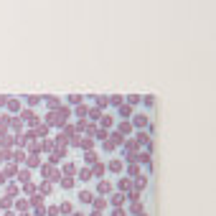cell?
Returning a JSON list of instances; mask_svg holds the SVG:
<instances>
[{
	"mask_svg": "<svg viewBox=\"0 0 216 216\" xmlns=\"http://www.w3.org/2000/svg\"><path fill=\"white\" fill-rule=\"evenodd\" d=\"M79 201H82V203H89V201H92V193H89V191H82V193H79Z\"/></svg>",
	"mask_w": 216,
	"mask_h": 216,
	"instance_id": "1",
	"label": "cell"
},
{
	"mask_svg": "<svg viewBox=\"0 0 216 216\" xmlns=\"http://www.w3.org/2000/svg\"><path fill=\"white\" fill-rule=\"evenodd\" d=\"M97 188H99V191H110V183H102V181H99V183H97Z\"/></svg>",
	"mask_w": 216,
	"mask_h": 216,
	"instance_id": "2",
	"label": "cell"
},
{
	"mask_svg": "<svg viewBox=\"0 0 216 216\" xmlns=\"http://www.w3.org/2000/svg\"><path fill=\"white\" fill-rule=\"evenodd\" d=\"M110 168H112V170H120V168H122V163H120V160H112Z\"/></svg>",
	"mask_w": 216,
	"mask_h": 216,
	"instance_id": "3",
	"label": "cell"
},
{
	"mask_svg": "<svg viewBox=\"0 0 216 216\" xmlns=\"http://www.w3.org/2000/svg\"><path fill=\"white\" fill-rule=\"evenodd\" d=\"M115 216H125V211H120V208H117V211H115Z\"/></svg>",
	"mask_w": 216,
	"mask_h": 216,
	"instance_id": "4",
	"label": "cell"
},
{
	"mask_svg": "<svg viewBox=\"0 0 216 216\" xmlns=\"http://www.w3.org/2000/svg\"><path fill=\"white\" fill-rule=\"evenodd\" d=\"M74 216H82V214H74Z\"/></svg>",
	"mask_w": 216,
	"mask_h": 216,
	"instance_id": "5",
	"label": "cell"
}]
</instances>
